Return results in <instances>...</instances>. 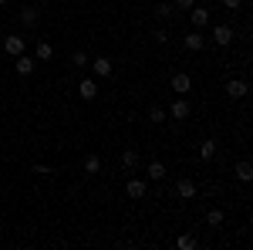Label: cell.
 <instances>
[{
    "label": "cell",
    "instance_id": "6da1fadb",
    "mask_svg": "<svg viewBox=\"0 0 253 250\" xmlns=\"http://www.w3.org/2000/svg\"><path fill=\"white\" fill-rule=\"evenodd\" d=\"M233 27H230V24H216L213 27V41L216 44H219V48H230V44H233Z\"/></svg>",
    "mask_w": 253,
    "mask_h": 250
},
{
    "label": "cell",
    "instance_id": "7a4b0ae2",
    "mask_svg": "<svg viewBox=\"0 0 253 250\" xmlns=\"http://www.w3.org/2000/svg\"><path fill=\"white\" fill-rule=\"evenodd\" d=\"M145 193H149L145 179H128V183H125V196H128V200H142Z\"/></svg>",
    "mask_w": 253,
    "mask_h": 250
},
{
    "label": "cell",
    "instance_id": "3957f363",
    "mask_svg": "<svg viewBox=\"0 0 253 250\" xmlns=\"http://www.w3.org/2000/svg\"><path fill=\"white\" fill-rule=\"evenodd\" d=\"M247 92H250V85H247L243 78H230V81H226V95L230 98H243Z\"/></svg>",
    "mask_w": 253,
    "mask_h": 250
},
{
    "label": "cell",
    "instance_id": "277c9868",
    "mask_svg": "<svg viewBox=\"0 0 253 250\" xmlns=\"http://www.w3.org/2000/svg\"><path fill=\"white\" fill-rule=\"evenodd\" d=\"M166 115H169V118H179V122H182V118H189V101H186V98H175L172 105H169V112H166Z\"/></svg>",
    "mask_w": 253,
    "mask_h": 250
},
{
    "label": "cell",
    "instance_id": "5b68a950",
    "mask_svg": "<svg viewBox=\"0 0 253 250\" xmlns=\"http://www.w3.org/2000/svg\"><path fill=\"white\" fill-rule=\"evenodd\" d=\"M78 95L84 98V101H95V98H98V81H95V78H84V81L78 85Z\"/></svg>",
    "mask_w": 253,
    "mask_h": 250
},
{
    "label": "cell",
    "instance_id": "8992f818",
    "mask_svg": "<svg viewBox=\"0 0 253 250\" xmlns=\"http://www.w3.org/2000/svg\"><path fill=\"white\" fill-rule=\"evenodd\" d=\"M3 51H7L10 58H17V54H24V38H17V34L3 38Z\"/></svg>",
    "mask_w": 253,
    "mask_h": 250
},
{
    "label": "cell",
    "instance_id": "52a82bcc",
    "mask_svg": "<svg viewBox=\"0 0 253 250\" xmlns=\"http://www.w3.org/2000/svg\"><path fill=\"white\" fill-rule=\"evenodd\" d=\"M91 68H95V75H98V78H112V71H115L112 58H95V61H91Z\"/></svg>",
    "mask_w": 253,
    "mask_h": 250
},
{
    "label": "cell",
    "instance_id": "ba28073f",
    "mask_svg": "<svg viewBox=\"0 0 253 250\" xmlns=\"http://www.w3.org/2000/svg\"><path fill=\"white\" fill-rule=\"evenodd\" d=\"M175 196H179V200H193L196 196V183L193 179H179V183H175Z\"/></svg>",
    "mask_w": 253,
    "mask_h": 250
},
{
    "label": "cell",
    "instance_id": "9c48e42d",
    "mask_svg": "<svg viewBox=\"0 0 253 250\" xmlns=\"http://www.w3.org/2000/svg\"><path fill=\"white\" fill-rule=\"evenodd\" d=\"M54 58V44L51 41H38V48H34V61H51Z\"/></svg>",
    "mask_w": 253,
    "mask_h": 250
},
{
    "label": "cell",
    "instance_id": "30bf717a",
    "mask_svg": "<svg viewBox=\"0 0 253 250\" xmlns=\"http://www.w3.org/2000/svg\"><path fill=\"white\" fill-rule=\"evenodd\" d=\"M182 44H186V51H203V44H206V38H203L199 31H189V34L182 38Z\"/></svg>",
    "mask_w": 253,
    "mask_h": 250
},
{
    "label": "cell",
    "instance_id": "8fae6325",
    "mask_svg": "<svg viewBox=\"0 0 253 250\" xmlns=\"http://www.w3.org/2000/svg\"><path fill=\"white\" fill-rule=\"evenodd\" d=\"M38 20H41L38 7H20V24H24V27H34Z\"/></svg>",
    "mask_w": 253,
    "mask_h": 250
},
{
    "label": "cell",
    "instance_id": "7c38bea8",
    "mask_svg": "<svg viewBox=\"0 0 253 250\" xmlns=\"http://www.w3.org/2000/svg\"><path fill=\"white\" fill-rule=\"evenodd\" d=\"M189 88H193V78L186 75V71L172 75V92H179V95H182V92H189Z\"/></svg>",
    "mask_w": 253,
    "mask_h": 250
},
{
    "label": "cell",
    "instance_id": "4fadbf2b",
    "mask_svg": "<svg viewBox=\"0 0 253 250\" xmlns=\"http://www.w3.org/2000/svg\"><path fill=\"white\" fill-rule=\"evenodd\" d=\"M189 20H193V27H206L210 10H206V7H189Z\"/></svg>",
    "mask_w": 253,
    "mask_h": 250
},
{
    "label": "cell",
    "instance_id": "5bb4252c",
    "mask_svg": "<svg viewBox=\"0 0 253 250\" xmlns=\"http://www.w3.org/2000/svg\"><path fill=\"white\" fill-rule=\"evenodd\" d=\"M34 64H38L34 58H27V54H17V75H20V78L34 75Z\"/></svg>",
    "mask_w": 253,
    "mask_h": 250
},
{
    "label": "cell",
    "instance_id": "9a60e30c",
    "mask_svg": "<svg viewBox=\"0 0 253 250\" xmlns=\"http://www.w3.org/2000/svg\"><path fill=\"white\" fill-rule=\"evenodd\" d=\"M213 155H216V139H203V142H199V159L210 162Z\"/></svg>",
    "mask_w": 253,
    "mask_h": 250
},
{
    "label": "cell",
    "instance_id": "2e32d148",
    "mask_svg": "<svg viewBox=\"0 0 253 250\" xmlns=\"http://www.w3.org/2000/svg\"><path fill=\"white\" fill-rule=\"evenodd\" d=\"M236 179H240V183H250V179H253V166L247 162V159L236 162Z\"/></svg>",
    "mask_w": 253,
    "mask_h": 250
},
{
    "label": "cell",
    "instance_id": "e0dca14e",
    "mask_svg": "<svg viewBox=\"0 0 253 250\" xmlns=\"http://www.w3.org/2000/svg\"><path fill=\"white\" fill-rule=\"evenodd\" d=\"M138 166V152L135 149H125V152H122V169H135Z\"/></svg>",
    "mask_w": 253,
    "mask_h": 250
},
{
    "label": "cell",
    "instance_id": "ac0fdd59",
    "mask_svg": "<svg viewBox=\"0 0 253 250\" xmlns=\"http://www.w3.org/2000/svg\"><path fill=\"white\" fill-rule=\"evenodd\" d=\"M223 220H226L223 210H210V213H206V227H213V230H216V227H223Z\"/></svg>",
    "mask_w": 253,
    "mask_h": 250
},
{
    "label": "cell",
    "instance_id": "d6986e66",
    "mask_svg": "<svg viewBox=\"0 0 253 250\" xmlns=\"http://www.w3.org/2000/svg\"><path fill=\"white\" fill-rule=\"evenodd\" d=\"M149 176H152V179H166V166H162V162H159V159H152V162H149Z\"/></svg>",
    "mask_w": 253,
    "mask_h": 250
},
{
    "label": "cell",
    "instance_id": "ffe728a7",
    "mask_svg": "<svg viewBox=\"0 0 253 250\" xmlns=\"http://www.w3.org/2000/svg\"><path fill=\"white\" fill-rule=\"evenodd\" d=\"M175 247H179V250H196V237H193V233H182V237L175 240Z\"/></svg>",
    "mask_w": 253,
    "mask_h": 250
},
{
    "label": "cell",
    "instance_id": "44dd1931",
    "mask_svg": "<svg viewBox=\"0 0 253 250\" xmlns=\"http://www.w3.org/2000/svg\"><path fill=\"white\" fill-rule=\"evenodd\" d=\"M84 173H101V159H98V155H88V159H84Z\"/></svg>",
    "mask_w": 253,
    "mask_h": 250
},
{
    "label": "cell",
    "instance_id": "7402d4cb",
    "mask_svg": "<svg viewBox=\"0 0 253 250\" xmlns=\"http://www.w3.org/2000/svg\"><path fill=\"white\" fill-rule=\"evenodd\" d=\"M152 14H156L159 20H166L169 14H172V3H156V10H152Z\"/></svg>",
    "mask_w": 253,
    "mask_h": 250
},
{
    "label": "cell",
    "instance_id": "603a6c76",
    "mask_svg": "<svg viewBox=\"0 0 253 250\" xmlns=\"http://www.w3.org/2000/svg\"><path fill=\"white\" fill-rule=\"evenodd\" d=\"M149 118H152V125H162V122H166V112H162V108H149Z\"/></svg>",
    "mask_w": 253,
    "mask_h": 250
},
{
    "label": "cell",
    "instance_id": "cb8c5ba5",
    "mask_svg": "<svg viewBox=\"0 0 253 250\" xmlns=\"http://www.w3.org/2000/svg\"><path fill=\"white\" fill-rule=\"evenodd\" d=\"M75 68H84V64H88V54H84V51H75Z\"/></svg>",
    "mask_w": 253,
    "mask_h": 250
},
{
    "label": "cell",
    "instance_id": "d4e9b609",
    "mask_svg": "<svg viewBox=\"0 0 253 250\" xmlns=\"http://www.w3.org/2000/svg\"><path fill=\"white\" fill-rule=\"evenodd\" d=\"M175 10H189V7H196V0H172Z\"/></svg>",
    "mask_w": 253,
    "mask_h": 250
},
{
    "label": "cell",
    "instance_id": "484cf974",
    "mask_svg": "<svg viewBox=\"0 0 253 250\" xmlns=\"http://www.w3.org/2000/svg\"><path fill=\"white\" fill-rule=\"evenodd\" d=\"M223 7H226V10H240V7H243V0H223Z\"/></svg>",
    "mask_w": 253,
    "mask_h": 250
},
{
    "label": "cell",
    "instance_id": "4316f807",
    "mask_svg": "<svg viewBox=\"0 0 253 250\" xmlns=\"http://www.w3.org/2000/svg\"><path fill=\"white\" fill-rule=\"evenodd\" d=\"M0 7H3V0H0Z\"/></svg>",
    "mask_w": 253,
    "mask_h": 250
}]
</instances>
